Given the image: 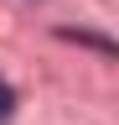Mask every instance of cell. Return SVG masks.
Wrapping results in <instances>:
<instances>
[{
	"instance_id": "6da1fadb",
	"label": "cell",
	"mask_w": 119,
	"mask_h": 125,
	"mask_svg": "<svg viewBox=\"0 0 119 125\" xmlns=\"http://www.w3.org/2000/svg\"><path fill=\"white\" fill-rule=\"evenodd\" d=\"M10 115H16V89H10L5 78H0V125H5Z\"/></svg>"
}]
</instances>
